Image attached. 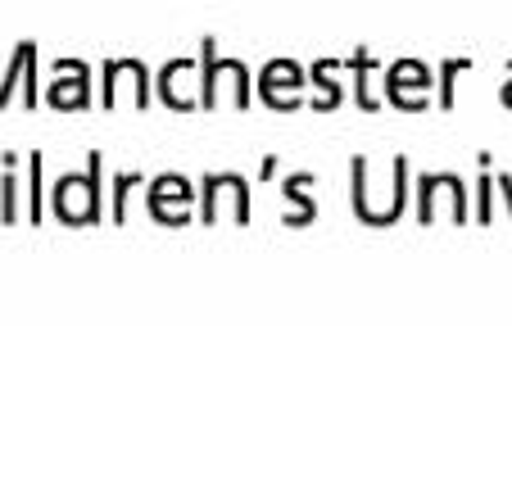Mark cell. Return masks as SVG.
I'll return each mask as SVG.
<instances>
[{
	"label": "cell",
	"mask_w": 512,
	"mask_h": 498,
	"mask_svg": "<svg viewBox=\"0 0 512 498\" xmlns=\"http://www.w3.org/2000/svg\"><path fill=\"white\" fill-rule=\"evenodd\" d=\"M300 87H304V68L295 64V59H272V64L259 73V91H263V100H272V105H290Z\"/></svg>",
	"instance_id": "cell-4"
},
{
	"label": "cell",
	"mask_w": 512,
	"mask_h": 498,
	"mask_svg": "<svg viewBox=\"0 0 512 498\" xmlns=\"http://www.w3.org/2000/svg\"><path fill=\"white\" fill-rule=\"evenodd\" d=\"M227 200H232L236 222H245V213H250V191H245V182L236 173L209 177V182H204V218H218Z\"/></svg>",
	"instance_id": "cell-3"
},
{
	"label": "cell",
	"mask_w": 512,
	"mask_h": 498,
	"mask_svg": "<svg viewBox=\"0 0 512 498\" xmlns=\"http://www.w3.org/2000/svg\"><path fill=\"white\" fill-rule=\"evenodd\" d=\"M96 168H100V159H91V173H64L55 182V195H50V204H55V213L64 222H96V213H100Z\"/></svg>",
	"instance_id": "cell-1"
},
{
	"label": "cell",
	"mask_w": 512,
	"mask_h": 498,
	"mask_svg": "<svg viewBox=\"0 0 512 498\" xmlns=\"http://www.w3.org/2000/svg\"><path fill=\"white\" fill-rule=\"evenodd\" d=\"M390 96L399 100V105H417L422 100V91L431 87V73H426L422 59H399V64H390Z\"/></svg>",
	"instance_id": "cell-6"
},
{
	"label": "cell",
	"mask_w": 512,
	"mask_h": 498,
	"mask_svg": "<svg viewBox=\"0 0 512 498\" xmlns=\"http://www.w3.org/2000/svg\"><path fill=\"white\" fill-rule=\"evenodd\" d=\"M91 87H87V68H73V59H59L55 64V82L46 87L50 105H87Z\"/></svg>",
	"instance_id": "cell-5"
},
{
	"label": "cell",
	"mask_w": 512,
	"mask_h": 498,
	"mask_svg": "<svg viewBox=\"0 0 512 498\" xmlns=\"http://www.w3.org/2000/svg\"><path fill=\"white\" fill-rule=\"evenodd\" d=\"M150 209L164 222H186L191 218V182L177 173L155 177V186H150Z\"/></svg>",
	"instance_id": "cell-2"
},
{
	"label": "cell",
	"mask_w": 512,
	"mask_h": 498,
	"mask_svg": "<svg viewBox=\"0 0 512 498\" xmlns=\"http://www.w3.org/2000/svg\"><path fill=\"white\" fill-rule=\"evenodd\" d=\"M503 100H508V105H512V82H508V87H503Z\"/></svg>",
	"instance_id": "cell-7"
}]
</instances>
